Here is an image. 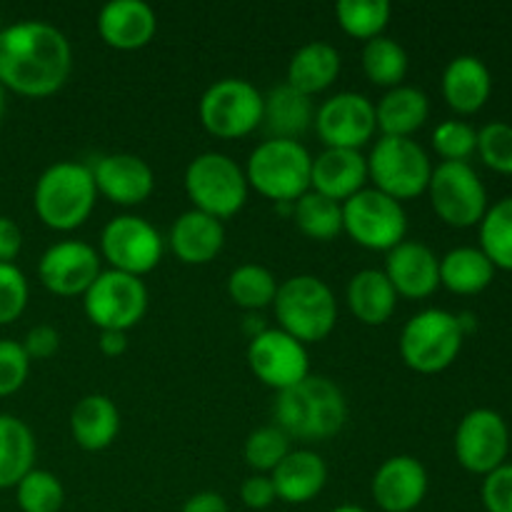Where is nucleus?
Here are the masks:
<instances>
[{
    "mask_svg": "<svg viewBox=\"0 0 512 512\" xmlns=\"http://www.w3.org/2000/svg\"><path fill=\"white\" fill-rule=\"evenodd\" d=\"M73 70L63 30L45 20H20L0 30V85L25 98L58 93Z\"/></svg>",
    "mask_w": 512,
    "mask_h": 512,
    "instance_id": "1",
    "label": "nucleus"
},
{
    "mask_svg": "<svg viewBox=\"0 0 512 512\" xmlns=\"http://www.w3.org/2000/svg\"><path fill=\"white\" fill-rule=\"evenodd\" d=\"M273 418L290 440L320 443L345 428L348 400L333 380L310 373L298 385L275 395Z\"/></svg>",
    "mask_w": 512,
    "mask_h": 512,
    "instance_id": "2",
    "label": "nucleus"
},
{
    "mask_svg": "<svg viewBox=\"0 0 512 512\" xmlns=\"http://www.w3.org/2000/svg\"><path fill=\"white\" fill-rule=\"evenodd\" d=\"M98 190H95L90 165L75 160H60L43 170L33 190L35 215L50 230L70 233L93 215Z\"/></svg>",
    "mask_w": 512,
    "mask_h": 512,
    "instance_id": "3",
    "label": "nucleus"
},
{
    "mask_svg": "<svg viewBox=\"0 0 512 512\" xmlns=\"http://www.w3.org/2000/svg\"><path fill=\"white\" fill-rule=\"evenodd\" d=\"M278 328L303 345L328 338L338 323V300L318 275H293L278 285L273 300Z\"/></svg>",
    "mask_w": 512,
    "mask_h": 512,
    "instance_id": "4",
    "label": "nucleus"
},
{
    "mask_svg": "<svg viewBox=\"0 0 512 512\" xmlns=\"http://www.w3.org/2000/svg\"><path fill=\"white\" fill-rule=\"evenodd\" d=\"M313 155L300 140L268 138L250 153L245 165L248 185L263 198L280 203H295L310 190Z\"/></svg>",
    "mask_w": 512,
    "mask_h": 512,
    "instance_id": "5",
    "label": "nucleus"
},
{
    "mask_svg": "<svg viewBox=\"0 0 512 512\" xmlns=\"http://www.w3.org/2000/svg\"><path fill=\"white\" fill-rule=\"evenodd\" d=\"M185 193L193 210L228 220L245 208L250 185L245 168H240L230 155L208 150L195 155L185 168Z\"/></svg>",
    "mask_w": 512,
    "mask_h": 512,
    "instance_id": "6",
    "label": "nucleus"
},
{
    "mask_svg": "<svg viewBox=\"0 0 512 512\" xmlns=\"http://www.w3.org/2000/svg\"><path fill=\"white\" fill-rule=\"evenodd\" d=\"M463 343L465 330L458 315L443 308H428L403 325L400 358L415 373L435 375L458 360Z\"/></svg>",
    "mask_w": 512,
    "mask_h": 512,
    "instance_id": "7",
    "label": "nucleus"
},
{
    "mask_svg": "<svg viewBox=\"0 0 512 512\" xmlns=\"http://www.w3.org/2000/svg\"><path fill=\"white\" fill-rule=\"evenodd\" d=\"M433 168L430 155L413 138L380 135L368 155V180H373L375 190L390 195L398 203L423 195Z\"/></svg>",
    "mask_w": 512,
    "mask_h": 512,
    "instance_id": "8",
    "label": "nucleus"
},
{
    "mask_svg": "<svg viewBox=\"0 0 512 512\" xmlns=\"http://www.w3.org/2000/svg\"><path fill=\"white\" fill-rule=\"evenodd\" d=\"M198 115L215 138H245L263 125V93L245 78H223L205 90Z\"/></svg>",
    "mask_w": 512,
    "mask_h": 512,
    "instance_id": "9",
    "label": "nucleus"
},
{
    "mask_svg": "<svg viewBox=\"0 0 512 512\" xmlns=\"http://www.w3.org/2000/svg\"><path fill=\"white\" fill-rule=\"evenodd\" d=\"M343 233L360 248L390 253L408 235V213L390 195L363 188L343 203Z\"/></svg>",
    "mask_w": 512,
    "mask_h": 512,
    "instance_id": "10",
    "label": "nucleus"
},
{
    "mask_svg": "<svg viewBox=\"0 0 512 512\" xmlns=\"http://www.w3.org/2000/svg\"><path fill=\"white\" fill-rule=\"evenodd\" d=\"M425 193L435 215L450 228H473L488 213V190L470 163H440Z\"/></svg>",
    "mask_w": 512,
    "mask_h": 512,
    "instance_id": "11",
    "label": "nucleus"
},
{
    "mask_svg": "<svg viewBox=\"0 0 512 512\" xmlns=\"http://www.w3.org/2000/svg\"><path fill=\"white\" fill-rule=\"evenodd\" d=\"M83 310L98 330L128 333L148 313V288L143 278L108 268L85 290Z\"/></svg>",
    "mask_w": 512,
    "mask_h": 512,
    "instance_id": "12",
    "label": "nucleus"
},
{
    "mask_svg": "<svg viewBox=\"0 0 512 512\" xmlns=\"http://www.w3.org/2000/svg\"><path fill=\"white\" fill-rule=\"evenodd\" d=\"M163 235L140 215H115L100 233V258L110 270L143 278L163 260Z\"/></svg>",
    "mask_w": 512,
    "mask_h": 512,
    "instance_id": "13",
    "label": "nucleus"
},
{
    "mask_svg": "<svg viewBox=\"0 0 512 512\" xmlns=\"http://www.w3.org/2000/svg\"><path fill=\"white\" fill-rule=\"evenodd\" d=\"M455 458L468 473L488 475L508 463L510 428L500 413L475 408L455 428Z\"/></svg>",
    "mask_w": 512,
    "mask_h": 512,
    "instance_id": "14",
    "label": "nucleus"
},
{
    "mask_svg": "<svg viewBox=\"0 0 512 512\" xmlns=\"http://www.w3.org/2000/svg\"><path fill=\"white\" fill-rule=\"evenodd\" d=\"M248 365L255 378L275 393L293 388L310 375L308 348L280 328H265L250 338Z\"/></svg>",
    "mask_w": 512,
    "mask_h": 512,
    "instance_id": "15",
    "label": "nucleus"
},
{
    "mask_svg": "<svg viewBox=\"0 0 512 512\" xmlns=\"http://www.w3.org/2000/svg\"><path fill=\"white\" fill-rule=\"evenodd\" d=\"M315 133L323 140L325 148L360 150L373 140L378 130L375 120V103L363 93L343 90L315 108Z\"/></svg>",
    "mask_w": 512,
    "mask_h": 512,
    "instance_id": "16",
    "label": "nucleus"
},
{
    "mask_svg": "<svg viewBox=\"0 0 512 512\" xmlns=\"http://www.w3.org/2000/svg\"><path fill=\"white\" fill-rule=\"evenodd\" d=\"M100 253L83 240H60L50 245L38 263V278L53 295L75 298L85 295V290L103 273Z\"/></svg>",
    "mask_w": 512,
    "mask_h": 512,
    "instance_id": "17",
    "label": "nucleus"
},
{
    "mask_svg": "<svg viewBox=\"0 0 512 512\" xmlns=\"http://www.w3.org/2000/svg\"><path fill=\"white\" fill-rule=\"evenodd\" d=\"M93 180L98 195L108 198L110 203L133 208L145 203L155 190V173L140 155L133 153H110L95 160Z\"/></svg>",
    "mask_w": 512,
    "mask_h": 512,
    "instance_id": "18",
    "label": "nucleus"
},
{
    "mask_svg": "<svg viewBox=\"0 0 512 512\" xmlns=\"http://www.w3.org/2000/svg\"><path fill=\"white\" fill-rule=\"evenodd\" d=\"M370 493L383 512H413L428 495V470L413 455H393L375 470Z\"/></svg>",
    "mask_w": 512,
    "mask_h": 512,
    "instance_id": "19",
    "label": "nucleus"
},
{
    "mask_svg": "<svg viewBox=\"0 0 512 512\" xmlns=\"http://www.w3.org/2000/svg\"><path fill=\"white\" fill-rule=\"evenodd\" d=\"M385 278L398 298L425 300L440 288V258L418 240H403L385 255Z\"/></svg>",
    "mask_w": 512,
    "mask_h": 512,
    "instance_id": "20",
    "label": "nucleus"
},
{
    "mask_svg": "<svg viewBox=\"0 0 512 512\" xmlns=\"http://www.w3.org/2000/svg\"><path fill=\"white\" fill-rule=\"evenodd\" d=\"M368 183V158L360 150L325 148L313 158L310 190L343 205Z\"/></svg>",
    "mask_w": 512,
    "mask_h": 512,
    "instance_id": "21",
    "label": "nucleus"
},
{
    "mask_svg": "<svg viewBox=\"0 0 512 512\" xmlns=\"http://www.w3.org/2000/svg\"><path fill=\"white\" fill-rule=\"evenodd\" d=\"M158 15L145 0H110L100 8L98 33L115 50H140L155 38Z\"/></svg>",
    "mask_w": 512,
    "mask_h": 512,
    "instance_id": "22",
    "label": "nucleus"
},
{
    "mask_svg": "<svg viewBox=\"0 0 512 512\" xmlns=\"http://www.w3.org/2000/svg\"><path fill=\"white\" fill-rule=\"evenodd\" d=\"M225 245L223 220L200 210H185L170 228V248L185 265H208Z\"/></svg>",
    "mask_w": 512,
    "mask_h": 512,
    "instance_id": "23",
    "label": "nucleus"
},
{
    "mask_svg": "<svg viewBox=\"0 0 512 512\" xmlns=\"http://www.w3.org/2000/svg\"><path fill=\"white\" fill-rule=\"evenodd\" d=\"M278 500L305 505L323 493L328 483V465L313 450H290L283 463L270 473Z\"/></svg>",
    "mask_w": 512,
    "mask_h": 512,
    "instance_id": "24",
    "label": "nucleus"
},
{
    "mask_svg": "<svg viewBox=\"0 0 512 512\" xmlns=\"http://www.w3.org/2000/svg\"><path fill=\"white\" fill-rule=\"evenodd\" d=\"M493 93V75L478 55H458L443 73V98L458 115H473Z\"/></svg>",
    "mask_w": 512,
    "mask_h": 512,
    "instance_id": "25",
    "label": "nucleus"
},
{
    "mask_svg": "<svg viewBox=\"0 0 512 512\" xmlns=\"http://www.w3.org/2000/svg\"><path fill=\"white\" fill-rule=\"evenodd\" d=\"M315 120L313 98L293 85L280 83L263 95V128L270 138L300 140Z\"/></svg>",
    "mask_w": 512,
    "mask_h": 512,
    "instance_id": "26",
    "label": "nucleus"
},
{
    "mask_svg": "<svg viewBox=\"0 0 512 512\" xmlns=\"http://www.w3.org/2000/svg\"><path fill=\"white\" fill-rule=\"evenodd\" d=\"M70 433L75 443L88 453L110 448L120 433L118 405L103 393L83 395L70 413Z\"/></svg>",
    "mask_w": 512,
    "mask_h": 512,
    "instance_id": "27",
    "label": "nucleus"
},
{
    "mask_svg": "<svg viewBox=\"0 0 512 512\" xmlns=\"http://www.w3.org/2000/svg\"><path fill=\"white\" fill-rule=\"evenodd\" d=\"M340 65L343 60H340L335 45L325 43V40H310V43L300 45L290 58L285 83L313 98L338 80Z\"/></svg>",
    "mask_w": 512,
    "mask_h": 512,
    "instance_id": "28",
    "label": "nucleus"
},
{
    "mask_svg": "<svg viewBox=\"0 0 512 512\" xmlns=\"http://www.w3.org/2000/svg\"><path fill=\"white\" fill-rule=\"evenodd\" d=\"M430 115V98L415 85L390 88L375 105L378 130L390 138H413Z\"/></svg>",
    "mask_w": 512,
    "mask_h": 512,
    "instance_id": "29",
    "label": "nucleus"
},
{
    "mask_svg": "<svg viewBox=\"0 0 512 512\" xmlns=\"http://www.w3.org/2000/svg\"><path fill=\"white\" fill-rule=\"evenodd\" d=\"M345 300L355 318L363 325H385L395 313L398 293L393 290L383 270L365 268L350 278Z\"/></svg>",
    "mask_w": 512,
    "mask_h": 512,
    "instance_id": "30",
    "label": "nucleus"
},
{
    "mask_svg": "<svg viewBox=\"0 0 512 512\" xmlns=\"http://www.w3.org/2000/svg\"><path fill=\"white\" fill-rule=\"evenodd\" d=\"M495 265L480 248H453L440 258V285L455 295H478L493 283Z\"/></svg>",
    "mask_w": 512,
    "mask_h": 512,
    "instance_id": "31",
    "label": "nucleus"
},
{
    "mask_svg": "<svg viewBox=\"0 0 512 512\" xmlns=\"http://www.w3.org/2000/svg\"><path fill=\"white\" fill-rule=\"evenodd\" d=\"M33 468V430L15 415L0 413V490L15 488Z\"/></svg>",
    "mask_w": 512,
    "mask_h": 512,
    "instance_id": "32",
    "label": "nucleus"
},
{
    "mask_svg": "<svg viewBox=\"0 0 512 512\" xmlns=\"http://www.w3.org/2000/svg\"><path fill=\"white\" fill-rule=\"evenodd\" d=\"M293 220L305 238L328 243L343 233V205L308 190L293 203Z\"/></svg>",
    "mask_w": 512,
    "mask_h": 512,
    "instance_id": "33",
    "label": "nucleus"
},
{
    "mask_svg": "<svg viewBox=\"0 0 512 512\" xmlns=\"http://www.w3.org/2000/svg\"><path fill=\"white\" fill-rule=\"evenodd\" d=\"M408 50L388 35L368 40L363 48V73L378 88H398L408 75Z\"/></svg>",
    "mask_w": 512,
    "mask_h": 512,
    "instance_id": "34",
    "label": "nucleus"
},
{
    "mask_svg": "<svg viewBox=\"0 0 512 512\" xmlns=\"http://www.w3.org/2000/svg\"><path fill=\"white\" fill-rule=\"evenodd\" d=\"M393 5L388 0H340L335 5V18L345 35L355 40H373L388 28Z\"/></svg>",
    "mask_w": 512,
    "mask_h": 512,
    "instance_id": "35",
    "label": "nucleus"
},
{
    "mask_svg": "<svg viewBox=\"0 0 512 512\" xmlns=\"http://www.w3.org/2000/svg\"><path fill=\"white\" fill-rule=\"evenodd\" d=\"M278 280L265 265L245 263L238 265L228 275V295L238 308L245 310H263L273 305L275 293H278Z\"/></svg>",
    "mask_w": 512,
    "mask_h": 512,
    "instance_id": "36",
    "label": "nucleus"
},
{
    "mask_svg": "<svg viewBox=\"0 0 512 512\" xmlns=\"http://www.w3.org/2000/svg\"><path fill=\"white\" fill-rule=\"evenodd\" d=\"M480 250L488 255L495 270L512 273V195L490 205L480 220Z\"/></svg>",
    "mask_w": 512,
    "mask_h": 512,
    "instance_id": "37",
    "label": "nucleus"
},
{
    "mask_svg": "<svg viewBox=\"0 0 512 512\" xmlns=\"http://www.w3.org/2000/svg\"><path fill=\"white\" fill-rule=\"evenodd\" d=\"M15 503L20 512H60L65 503V488L58 475L33 468L15 485Z\"/></svg>",
    "mask_w": 512,
    "mask_h": 512,
    "instance_id": "38",
    "label": "nucleus"
},
{
    "mask_svg": "<svg viewBox=\"0 0 512 512\" xmlns=\"http://www.w3.org/2000/svg\"><path fill=\"white\" fill-rule=\"evenodd\" d=\"M290 438L278 428V425H263V428L253 430L245 440V463L255 470L258 475H270L285 455L290 453Z\"/></svg>",
    "mask_w": 512,
    "mask_h": 512,
    "instance_id": "39",
    "label": "nucleus"
},
{
    "mask_svg": "<svg viewBox=\"0 0 512 512\" xmlns=\"http://www.w3.org/2000/svg\"><path fill=\"white\" fill-rule=\"evenodd\" d=\"M433 148L443 163H468L478 153V130L465 120H443L433 130Z\"/></svg>",
    "mask_w": 512,
    "mask_h": 512,
    "instance_id": "40",
    "label": "nucleus"
},
{
    "mask_svg": "<svg viewBox=\"0 0 512 512\" xmlns=\"http://www.w3.org/2000/svg\"><path fill=\"white\" fill-rule=\"evenodd\" d=\"M478 155L490 170L512 175V125L495 120L478 130Z\"/></svg>",
    "mask_w": 512,
    "mask_h": 512,
    "instance_id": "41",
    "label": "nucleus"
},
{
    "mask_svg": "<svg viewBox=\"0 0 512 512\" xmlns=\"http://www.w3.org/2000/svg\"><path fill=\"white\" fill-rule=\"evenodd\" d=\"M28 280L15 263H0V325H10L28 305Z\"/></svg>",
    "mask_w": 512,
    "mask_h": 512,
    "instance_id": "42",
    "label": "nucleus"
},
{
    "mask_svg": "<svg viewBox=\"0 0 512 512\" xmlns=\"http://www.w3.org/2000/svg\"><path fill=\"white\" fill-rule=\"evenodd\" d=\"M30 373V358L18 340H0V398L15 395Z\"/></svg>",
    "mask_w": 512,
    "mask_h": 512,
    "instance_id": "43",
    "label": "nucleus"
},
{
    "mask_svg": "<svg viewBox=\"0 0 512 512\" xmlns=\"http://www.w3.org/2000/svg\"><path fill=\"white\" fill-rule=\"evenodd\" d=\"M480 495L488 512H512V463L485 475Z\"/></svg>",
    "mask_w": 512,
    "mask_h": 512,
    "instance_id": "44",
    "label": "nucleus"
},
{
    "mask_svg": "<svg viewBox=\"0 0 512 512\" xmlns=\"http://www.w3.org/2000/svg\"><path fill=\"white\" fill-rule=\"evenodd\" d=\"M20 345H23L30 363H33V360H48L58 353L60 333L53 325H35V328L28 330V335H25V340Z\"/></svg>",
    "mask_w": 512,
    "mask_h": 512,
    "instance_id": "45",
    "label": "nucleus"
},
{
    "mask_svg": "<svg viewBox=\"0 0 512 512\" xmlns=\"http://www.w3.org/2000/svg\"><path fill=\"white\" fill-rule=\"evenodd\" d=\"M240 500L250 510H268L278 500L270 475L255 473L250 478H245L243 485H240Z\"/></svg>",
    "mask_w": 512,
    "mask_h": 512,
    "instance_id": "46",
    "label": "nucleus"
},
{
    "mask_svg": "<svg viewBox=\"0 0 512 512\" xmlns=\"http://www.w3.org/2000/svg\"><path fill=\"white\" fill-rule=\"evenodd\" d=\"M23 250V233L18 223L0 215V263H13Z\"/></svg>",
    "mask_w": 512,
    "mask_h": 512,
    "instance_id": "47",
    "label": "nucleus"
},
{
    "mask_svg": "<svg viewBox=\"0 0 512 512\" xmlns=\"http://www.w3.org/2000/svg\"><path fill=\"white\" fill-rule=\"evenodd\" d=\"M180 512H230V508L223 495L213 493V490H203V493L190 495Z\"/></svg>",
    "mask_w": 512,
    "mask_h": 512,
    "instance_id": "48",
    "label": "nucleus"
},
{
    "mask_svg": "<svg viewBox=\"0 0 512 512\" xmlns=\"http://www.w3.org/2000/svg\"><path fill=\"white\" fill-rule=\"evenodd\" d=\"M98 348L105 358H120L128 350V333H120V330H100Z\"/></svg>",
    "mask_w": 512,
    "mask_h": 512,
    "instance_id": "49",
    "label": "nucleus"
},
{
    "mask_svg": "<svg viewBox=\"0 0 512 512\" xmlns=\"http://www.w3.org/2000/svg\"><path fill=\"white\" fill-rule=\"evenodd\" d=\"M330 512H368V510L360 508V505H338V508H333Z\"/></svg>",
    "mask_w": 512,
    "mask_h": 512,
    "instance_id": "50",
    "label": "nucleus"
},
{
    "mask_svg": "<svg viewBox=\"0 0 512 512\" xmlns=\"http://www.w3.org/2000/svg\"><path fill=\"white\" fill-rule=\"evenodd\" d=\"M3 113H5V88L0 85V120H3Z\"/></svg>",
    "mask_w": 512,
    "mask_h": 512,
    "instance_id": "51",
    "label": "nucleus"
}]
</instances>
